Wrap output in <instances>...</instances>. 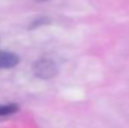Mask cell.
I'll use <instances>...</instances> for the list:
<instances>
[{"instance_id":"cell-1","label":"cell","mask_w":129,"mask_h":128,"mask_svg":"<svg viewBox=\"0 0 129 128\" xmlns=\"http://www.w3.org/2000/svg\"><path fill=\"white\" fill-rule=\"evenodd\" d=\"M33 70H34V74L38 78L46 81V79H51L53 77L56 75L58 67H56V64L51 59L42 58V59H39V60H37L34 63Z\"/></svg>"},{"instance_id":"cell-2","label":"cell","mask_w":129,"mask_h":128,"mask_svg":"<svg viewBox=\"0 0 129 128\" xmlns=\"http://www.w3.org/2000/svg\"><path fill=\"white\" fill-rule=\"evenodd\" d=\"M19 63V57L11 52L0 50V69L13 68Z\"/></svg>"},{"instance_id":"cell-3","label":"cell","mask_w":129,"mask_h":128,"mask_svg":"<svg viewBox=\"0 0 129 128\" xmlns=\"http://www.w3.org/2000/svg\"><path fill=\"white\" fill-rule=\"evenodd\" d=\"M18 111L16 104H0V116H8Z\"/></svg>"},{"instance_id":"cell-4","label":"cell","mask_w":129,"mask_h":128,"mask_svg":"<svg viewBox=\"0 0 129 128\" xmlns=\"http://www.w3.org/2000/svg\"><path fill=\"white\" fill-rule=\"evenodd\" d=\"M38 1H45V0H38Z\"/></svg>"}]
</instances>
